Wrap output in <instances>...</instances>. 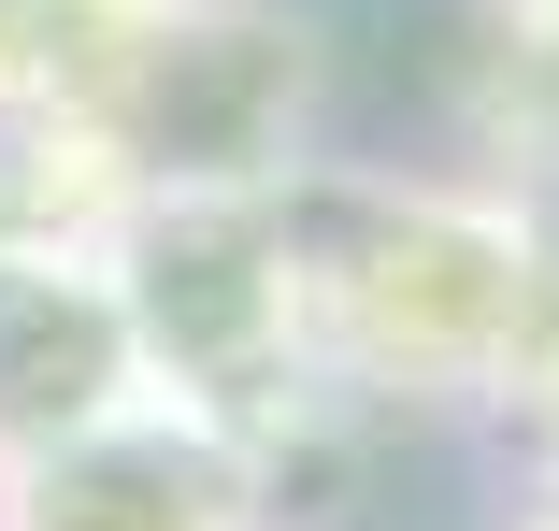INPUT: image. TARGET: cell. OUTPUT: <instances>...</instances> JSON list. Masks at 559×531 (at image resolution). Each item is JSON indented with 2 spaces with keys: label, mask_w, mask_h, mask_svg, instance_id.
Segmentation results:
<instances>
[{
  "label": "cell",
  "mask_w": 559,
  "mask_h": 531,
  "mask_svg": "<svg viewBox=\"0 0 559 531\" xmlns=\"http://www.w3.org/2000/svg\"><path fill=\"white\" fill-rule=\"evenodd\" d=\"M0 531H273V460L215 402L144 388L0 474Z\"/></svg>",
  "instance_id": "7a4b0ae2"
},
{
  "label": "cell",
  "mask_w": 559,
  "mask_h": 531,
  "mask_svg": "<svg viewBox=\"0 0 559 531\" xmlns=\"http://www.w3.org/2000/svg\"><path fill=\"white\" fill-rule=\"evenodd\" d=\"M144 331L116 302V259L100 245H0V474L72 446L86 416L144 402Z\"/></svg>",
  "instance_id": "3957f363"
},
{
  "label": "cell",
  "mask_w": 559,
  "mask_h": 531,
  "mask_svg": "<svg viewBox=\"0 0 559 531\" xmlns=\"http://www.w3.org/2000/svg\"><path fill=\"white\" fill-rule=\"evenodd\" d=\"M502 531H559V474H545L531 503H502Z\"/></svg>",
  "instance_id": "5b68a950"
},
{
  "label": "cell",
  "mask_w": 559,
  "mask_h": 531,
  "mask_svg": "<svg viewBox=\"0 0 559 531\" xmlns=\"http://www.w3.org/2000/svg\"><path fill=\"white\" fill-rule=\"evenodd\" d=\"M559 245L516 173H301L287 287L316 402H502Z\"/></svg>",
  "instance_id": "6da1fadb"
},
{
  "label": "cell",
  "mask_w": 559,
  "mask_h": 531,
  "mask_svg": "<svg viewBox=\"0 0 559 531\" xmlns=\"http://www.w3.org/2000/svg\"><path fill=\"white\" fill-rule=\"evenodd\" d=\"M502 44H488V116H502V173H559V0H488Z\"/></svg>",
  "instance_id": "277c9868"
}]
</instances>
